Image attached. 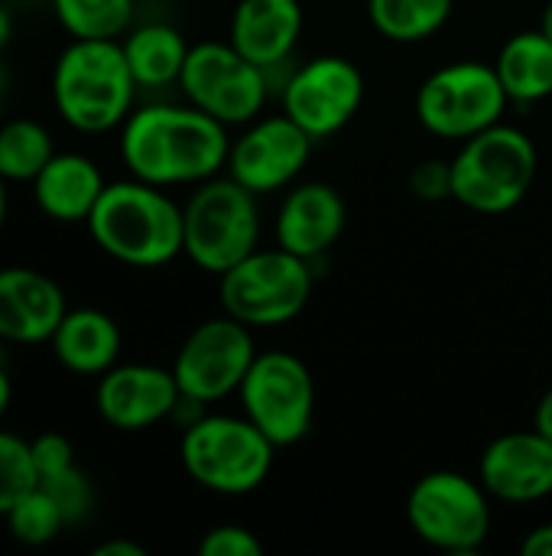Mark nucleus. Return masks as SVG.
Returning a JSON list of instances; mask_svg holds the SVG:
<instances>
[{
	"label": "nucleus",
	"mask_w": 552,
	"mask_h": 556,
	"mask_svg": "<svg viewBox=\"0 0 552 556\" xmlns=\"http://www.w3.org/2000/svg\"><path fill=\"white\" fill-rule=\"evenodd\" d=\"M104 186L107 182L94 160L85 153H55L33 179V199L46 218L59 225H78L88 222Z\"/></svg>",
	"instance_id": "obj_20"
},
{
	"label": "nucleus",
	"mask_w": 552,
	"mask_h": 556,
	"mask_svg": "<svg viewBox=\"0 0 552 556\" xmlns=\"http://www.w3.org/2000/svg\"><path fill=\"white\" fill-rule=\"evenodd\" d=\"M179 88L189 104L218 117L224 127H247L264 114L270 98L267 68L244 59L231 42L189 46Z\"/></svg>",
	"instance_id": "obj_11"
},
{
	"label": "nucleus",
	"mask_w": 552,
	"mask_h": 556,
	"mask_svg": "<svg viewBox=\"0 0 552 556\" xmlns=\"http://www.w3.org/2000/svg\"><path fill=\"white\" fill-rule=\"evenodd\" d=\"M534 430L543 433L552 443V388L537 401V410H534Z\"/></svg>",
	"instance_id": "obj_35"
},
{
	"label": "nucleus",
	"mask_w": 552,
	"mask_h": 556,
	"mask_svg": "<svg viewBox=\"0 0 552 556\" xmlns=\"http://www.w3.org/2000/svg\"><path fill=\"white\" fill-rule=\"evenodd\" d=\"M316 140L290 117H257L247 124V130L231 143L228 153V176H234L241 186H247L257 195H270L286 189L299 179V173L309 166Z\"/></svg>",
	"instance_id": "obj_14"
},
{
	"label": "nucleus",
	"mask_w": 552,
	"mask_h": 556,
	"mask_svg": "<svg viewBox=\"0 0 552 556\" xmlns=\"http://www.w3.org/2000/svg\"><path fill=\"white\" fill-rule=\"evenodd\" d=\"M72 39H120L133 23V0H52Z\"/></svg>",
	"instance_id": "obj_26"
},
{
	"label": "nucleus",
	"mask_w": 552,
	"mask_h": 556,
	"mask_svg": "<svg viewBox=\"0 0 552 556\" xmlns=\"http://www.w3.org/2000/svg\"><path fill=\"white\" fill-rule=\"evenodd\" d=\"M3 518H7L10 534L20 544H29V547H42L62 528H68L65 518H62V511H59V505L52 502V495L42 485H36L33 492H26Z\"/></svg>",
	"instance_id": "obj_27"
},
{
	"label": "nucleus",
	"mask_w": 552,
	"mask_h": 556,
	"mask_svg": "<svg viewBox=\"0 0 552 556\" xmlns=\"http://www.w3.org/2000/svg\"><path fill=\"white\" fill-rule=\"evenodd\" d=\"M49 345L55 362L72 375L101 378L120 358V329L107 313L81 306L62 316Z\"/></svg>",
	"instance_id": "obj_21"
},
{
	"label": "nucleus",
	"mask_w": 552,
	"mask_h": 556,
	"mask_svg": "<svg viewBox=\"0 0 552 556\" xmlns=\"http://www.w3.org/2000/svg\"><path fill=\"white\" fill-rule=\"evenodd\" d=\"M120 46H124L127 65L140 88H166L172 81L179 85V75H182L185 55H189V42L176 26L146 23V26L127 29Z\"/></svg>",
	"instance_id": "obj_23"
},
{
	"label": "nucleus",
	"mask_w": 552,
	"mask_h": 556,
	"mask_svg": "<svg viewBox=\"0 0 552 556\" xmlns=\"http://www.w3.org/2000/svg\"><path fill=\"white\" fill-rule=\"evenodd\" d=\"M407 525L442 554H478L491 534V495L465 472H426L407 495Z\"/></svg>",
	"instance_id": "obj_8"
},
{
	"label": "nucleus",
	"mask_w": 552,
	"mask_h": 556,
	"mask_svg": "<svg viewBox=\"0 0 552 556\" xmlns=\"http://www.w3.org/2000/svg\"><path fill=\"white\" fill-rule=\"evenodd\" d=\"M185 215L182 254L205 274L221 277L247 254L260 248V208L257 192L241 186L234 176H211L195 186Z\"/></svg>",
	"instance_id": "obj_6"
},
{
	"label": "nucleus",
	"mask_w": 552,
	"mask_h": 556,
	"mask_svg": "<svg viewBox=\"0 0 552 556\" xmlns=\"http://www.w3.org/2000/svg\"><path fill=\"white\" fill-rule=\"evenodd\" d=\"M10 394H13V384H10L7 368L0 365V420H3V414H7V407H10Z\"/></svg>",
	"instance_id": "obj_37"
},
{
	"label": "nucleus",
	"mask_w": 552,
	"mask_h": 556,
	"mask_svg": "<svg viewBox=\"0 0 552 556\" xmlns=\"http://www.w3.org/2000/svg\"><path fill=\"white\" fill-rule=\"evenodd\" d=\"M137 88L120 39H72L52 68V104L81 134L120 127L133 111Z\"/></svg>",
	"instance_id": "obj_3"
},
{
	"label": "nucleus",
	"mask_w": 552,
	"mask_h": 556,
	"mask_svg": "<svg viewBox=\"0 0 552 556\" xmlns=\"http://www.w3.org/2000/svg\"><path fill=\"white\" fill-rule=\"evenodd\" d=\"M312 261L277 248H257L218 277L221 309L251 329L293 323L312 296Z\"/></svg>",
	"instance_id": "obj_7"
},
{
	"label": "nucleus",
	"mask_w": 552,
	"mask_h": 556,
	"mask_svg": "<svg viewBox=\"0 0 552 556\" xmlns=\"http://www.w3.org/2000/svg\"><path fill=\"white\" fill-rule=\"evenodd\" d=\"M511 104H537L552 94V36L537 29L514 33L495 59Z\"/></svg>",
	"instance_id": "obj_22"
},
{
	"label": "nucleus",
	"mask_w": 552,
	"mask_h": 556,
	"mask_svg": "<svg viewBox=\"0 0 552 556\" xmlns=\"http://www.w3.org/2000/svg\"><path fill=\"white\" fill-rule=\"evenodd\" d=\"M410 192L423 202H442L452 199V163L446 160H426L410 173Z\"/></svg>",
	"instance_id": "obj_31"
},
{
	"label": "nucleus",
	"mask_w": 552,
	"mask_h": 556,
	"mask_svg": "<svg viewBox=\"0 0 552 556\" xmlns=\"http://www.w3.org/2000/svg\"><path fill=\"white\" fill-rule=\"evenodd\" d=\"M345 225H348V205L335 186L299 182L286 192L273 222V235L283 251L306 261H319L338 244Z\"/></svg>",
	"instance_id": "obj_17"
},
{
	"label": "nucleus",
	"mask_w": 552,
	"mask_h": 556,
	"mask_svg": "<svg viewBox=\"0 0 552 556\" xmlns=\"http://www.w3.org/2000/svg\"><path fill=\"white\" fill-rule=\"evenodd\" d=\"M455 0H368L371 26L390 42H423L436 36L449 16Z\"/></svg>",
	"instance_id": "obj_24"
},
{
	"label": "nucleus",
	"mask_w": 552,
	"mask_h": 556,
	"mask_svg": "<svg viewBox=\"0 0 552 556\" xmlns=\"http://www.w3.org/2000/svg\"><path fill=\"white\" fill-rule=\"evenodd\" d=\"M10 36H13V16H10V10L0 3V52L7 49Z\"/></svg>",
	"instance_id": "obj_36"
},
{
	"label": "nucleus",
	"mask_w": 552,
	"mask_h": 556,
	"mask_svg": "<svg viewBox=\"0 0 552 556\" xmlns=\"http://www.w3.org/2000/svg\"><path fill=\"white\" fill-rule=\"evenodd\" d=\"M452 163V199L478 215L514 212L537 179V147L514 124H495L462 140Z\"/></svg>",
	"instance_id": "obj_4"
},
{
	"label": "nucleus",
	"mask_w": 552,
	"mask_h": 556,
	"mask_svg": "<svg viewBox=\"0 0 552 556\" xmlns=\"http://www.w3.org/2000/svg\"><path fill=\"white\" fill-rule=\"evenodd\" d=\"M264 541L241 525H218L202 534L198 556H260Z\"/></svg>",
	"instance_id": "obj_30"
},
{
	"label": "nucleus",
	"mask_w": 552,
	"mask_h": 556,
	"mask_svg": "<svg viewBox=\"0 0 552 556\" xmlns=\"http://www.w3.org/2000/svg\"><path fill=\"white\" fill-rule=\"evenodd\" d=\"M91 556H146V551L140 544L127 541V538H111V541H101L91 551Z\"/></svg>",
	"instance_id": "obj_34"
},
{
	"label": "nucleus",
	"mask_w": 552,
	"mask_h": 556,
	"mask_svg": "<svg viewBox=\"0 0 552 556\" xmlns=\"http://www.w3.org/2000/svg\"><path fill=\"white\" fill-rule=\"evenodd\" d=\"M85 225L104 254L130 267H163L185 248L182 205L137 176L107 182Z\"/></svg>",
	"instance_id": "obj_2"
},
{
	"label": "nucleus",
	"mask_w": 552,
	"mask_h": 556,
	"mask_svg": "<svg viewBox=\"0 0 552 556\" xmlns=\"http://www.w3.org/2000/svg\"><path fill=\"white\" fill-rule=\"evenodd\" d=\"M68 313L62 287L33 267L0 270V342L39 345L49 342Z\"/></svg>",
	"instance_id": "obj_18"
},
{
	"label": "nucleus",
	"mask_w": 552,
	"mask_h": 556,
	"mask_svg": "<svg viewBox=\"0 0 552 556\" xmlns=\"http://www.w3.org/2000/svg\"><path fill=\"white\" fill-rule=\"evenodd\" d=\"M257 358L254 329L234 316H215L198 323L176 352L172 375L179 391L202 404H218L238 394L244 375Z\"/></svg>",
	"instance_id": "obj_12"
},
{
	"label": "nucleus",
	"mask_w": 552,
	"mask_h": 556,
	"mask_svg": "<svg viewBox=\"0 0 552 556\" xmlns=\"http://www.w3.org/2000/svg\"><path fill=\"white\" fill-rule=\"evenodd\" d=\"M7 222V179L0 176V228Z\"/></svg>",
	"instance_id": "obj_38"
},
{
	"label": "nucleus",
	"mask_w": 552,
	"mask_h": 556,
	"mask_svg": "<svg viewBox=\"0 0 552 556\" xmlns=\"http://www.w3.org/2000/svg\"><path fill=\"white\" fill-rule=\"evenodd\" d=\"M540 26H543V33H550V36H552V0L547 3L543 16H540Z\"/></svg>",
	"instance_id": "obj_39"
},
{
	"label": "nucleus",
	"mask_w": 552,
	"mask_h": 556,
	"mask_svg": "<svg viewBox=\"0 0 552 556\" xmlns=\"http://www.w3.org/2000/svg\"><path fill=\"white\" fill-rule=\"evenodd\" d=\"M55 156L52 134L33 117L0 124V176L7 182H33Z\"/></svg>",
	"instance_id": "obj_25"
},
{
	"label": "nucleus",
	"mask_w": 552,
	"mask_h": 556,
	"mask_svg": "<svg viewBox=\"0 0 552 556\" xmlns=\"http://www.w3.org/2000/svg\"><path fill=\"white\" fill-rule=\"evenodd\" d=\"M511 98L495 62L459 59L436 68L416 91V121L442 140H468L504 121Z\"/></svg>",
	"instance_id": "obj_9"
},
{
	"label": "nucleus",
	"mask_w": 552,
	"mask_h": 556,
	"mask_svg": "<svg viewBox=\"0 0 552 556\" xmlns=\"http://www.w3.org/2000/svg\"><path fill=\"white\" fill-rule=\"evenodd\" d=\"M521 554L552 556V525H540V528H534V531L521 541Z\"/></svg>",
	"instance_id": "obj_33"
},
{
	"label": "nucleus",
	"mask_w": 552,
	"mask_h": 556,
	"mask_svg": "<svg viewBox=\"0 0 552 556\" xmlns=\"http://www.w3.org/2000/svg\"><path fill=\"white\" fill-rule=\"evenodd\" d=\"M228 127L195 104H146L120 124V160L153 186H198L228 169Z\"/></svg>",
	"instance_id": "obj_1"
},
{
	"label": "nucleus",
	"mask_w": 552,
	"mask_h": 556,
	"mask_svg": "<svg viewBox=\"0 0 552 556\" xmlns=\"http://www.w3.org/2000/svg\"><path fill=\"white\" fill-rule=\"evenodd\" d=\"M182 391L172 368L159 365H114L98 378L94 404L107 427L140 433L172 420Z\"/></svg>",
	"instance_id": "obj_15"
},
{
	"label": "nucleus",
	"mask_w": 552,
	"mask_h": 556,
	"mask_svg": "<svg viewBox=\"0 0 552 556\" xmlns=\"http://www.w3.org/2000/svg\"><path fill=\"white\" fill-rule=\"evenodd\" d=\"M3 88H7V72L0 65V117H3Z\"/></svg>",
	"instance_id": "obj_40"
},
{
	"label": "nucleus",
	"mask_w": 552,
	"mask_h": 556,
	"mask_svg": "<svg viewBox=\"0 0 552 556\" xmlns=\"http://www.w3.org/2000/svg\"><path fill=\"white\" fill-rule=\"evenodd\" d=\"M36 485H39V476L33 466L29 443L0 430V518Z\"/></svg>",
	"instance_id": "obj_28"
},
{
	"label": "nucleus",
	"mask_w": 552,
	"mask_h": 556,
	"mask_svg": "<svg viewBox=\"0 0 552 556\" xmlns=\"http://www.w3.org/2000/svg\"><path fill=\"white\" fill-rule=\"evenodd\" d=\"M478 479L498 502H543L552 495V443L534 427L504 433L485 446Z\"/></svg>",
	"instance_id": "obj_16"
},
{
	"label": "nucleus",
	"mask_w": 552,
	"mask_h": 556,
	"mask_svg": "<svg viewBox=\"0 0 552 556\" xmlns=\"http://www.w3.org/2000/svg\"><path fill=\"white\" fill-rule=\"evenodd\" d=\"M277 446L241 414H205L182 430L179 459L189 479L215 495H251L273 469Z\"/></svg>",
	"instance_id": "obj_5"
},
{
	"label": "nucleus",
	"mask_w": 552,
	"mask_h": 556,
	"mask_svg": "<svg viewBox=\"0 0 552 556\" xmlns=\"http://www.w3.org/2000/svg\"><path fill=\"white\" fill-rule=\"evenodd\" d=\"M29 450H33V466H36L39 479H49V476L75 466V450H72L68 437H62V433H42V437L29 440Z\"/></svg>",
	"instance_id": "obj_32"
},
{
	"label": "nucleus",
	"mask_w": 552,
	"mask_h": 556,
	"mask_svg": "<svg viewBox=\"0 0 552 556\" xmlns=\"http://www.w3.org/2000/svg\"><path fill=\"white\" fill-rule=\"evenodd\" d=\"M244 417L277 446H296L316 424V378L293 352H257L241 388Z\"/></svg>",
	"instance_id": "obj_10"
},
{
	"label": "nucleus",
	"mask_w": 552,
	"mask_h": 556,
	"mask_svg": "<svg viewBox=\"0 0 552 556\" xmlns=\"http://www.w3.org/2000/svg\"><path fill=\"white\" fill-rule=\"evenodd\" d=\"M364 104V75L345 55H316L290 72L283 85V114H290L316 143L355 121Z\"/></svg>",
	"instance_id": "obj_13"
},
{
	"label": "nucleus",
	"mask_w": 552,
	"mask_h": 556,
	"mask_svg": "<svg viewBox=\"0 0 552 556\" xmlns=\"http://www.w3.org/2000/svg\"><path fill=\"white\" fill-rule=\"evenodd\" d=\"M303 36L299 0H238L228 42L260 68L283 65Z\"/></svg>",
	"instance_id": "obj_19"
},
{
	"label": "nucleus",
	"mask_w": 552,
	"mask_h": 556,
	"mask_svg": "<svg viewBox=\"0 0 552 556\" xmlns=\"http://www.w3.org/2000/svg\"><path fill=\"white\" fill-rule=\"evenodd\" d=\"M39 485L52 495V502L59 505L65 525H81L91 515V508H94L91 482L78 469V463L68 466V469H62V472H55V476H49V479H39Z\"/></svg>",
	"instance_id": "obj_29"
}]
</instances>
